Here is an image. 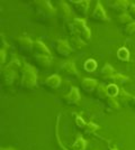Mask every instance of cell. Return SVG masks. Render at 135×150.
Returning <instances> with one entry per match:
<instances>
[{
    "mask_svg": "<svg viewBox=\"0 0 135 150\" xmlns=\"http://www.w3.org/2000/svg\"><path fill=\"white\" fill-rule=\"evenodd\" d=\"M97 69V62L96 61H94V59H87L84 64V69L86 72H88V73H92V72H95Z\"/></svg>",
    "mask_w": 135,
    "mask_h": 150,
    "instance_id": "26",
    "label": "cell"
},
{
    "mask_svg": "<svg viewBox=\"0 0 135 150\" xmlns=\"http://www.w3.org/2000/svg\"><path fill=\"white\" fill-rule=\"evenodd\" d=\"M56 17L58 19L63 23L64 25L66 24H70L72 23V20L74 19L73 17V13H72V10H71V7L64 2V1H59L58 2V7H56Z\"/></svg>",
    "mask_w": 135,
    "mask_h": 150,
    "instance_id": "5",
    "label": "cell"
},
{
    "mask_svg": "<svg viewBox=\"0 0 135 150\" xmlns=\"http://www.w3.org/2000/svg\"><path fill=\"white\" fill-rule=\"evenodd\" d=\"M117 59L121 62H129V52L125 47H122L117 50Z\"/></svg>",
    "mask_w": 135,
    "mask_h": 150,
    "instance_id": "23",
    "label": "cell"
},
{
    "mask_svg": "<svg viewBox=\"0 0 135 150\" xmlns=\"http://www.w3.org/2000/svg\"><path fill=\"white\" fill-rule=\"evenodd\" d=\"M59 72L64 76H66V77L72 79V80H79L80 79V75H79L77 69H76V65L72 61H65V62L61 63L60 66H59Z\"/></svg>",
    "mask_w": 135,
    "mask_h": 150,
    "instance_id": "8",
    "label": "cell"
},
{
    "mask_svg": "<svg viewBox=\"0 0 135 150\" xmlns=\"http://www.w3.org/2000/svg\"><path fill=\"white\" fill-rule=\"evenodd\" d=\"M129 79L127 76H125V75H122V74H115L113 75V76H110V77H107V79H104L103 81L105 83H107V85H109V84H114V85H118V84H124V83H126V82L129 81Z\"/></svg>",
    "mask_w": 135,
    "mask_h": 150,
    "instance_id": "16",
    "label": "cell"
},
{
    "mask_svg": "<svg viewBox=\"0 0 135 150\" xmlns=\"http://www.w3.org/2000/svg\"><path fill=\"white\" fill-rule=\"evenodd\" d=\"M0 150H15V149H14V148H10V147H8V148H4V147H2V148H0Z\"/></svg>",
    "mask_w": 135,
    "mask_h": 150,
    "instance_id": "35",
    "label": "cell"
},
{
    "mask_svg": "<svg viewBox=\"0 0 135 150\" xmlns=\"http://www.w3.org/2000/svg\"><path fill=\"white\" fill-rule=\"evenodd\" d=\"M36 83H37V74L35 69L28 64H24L20 72L19 88L24 91H31L36 86Z\"/></svg>",
    "mask_w": 135,
    "mask_h": 150,
    "instance_id": "4",
    "label": "cell"
},
{
    "mask_svg": "<svg viewBox=\"0 0 135 150\" xmlns=\"http://www.w3.org/2000/svg\"><path fill=\"white\" fill-rule=\"evenodd\" d=\"M6 57H7V53L6 50L4 48L0 50V64H1V69L4 67V64H5V61H6Z\"/></svg>",
    "mask_w": 135,
    "mask_h": 150,
    "instance_id": "33",
    "label": "cell"
},
{
    "mask_svg": "<svg viewBox=\"0 0 135 150\" xmlns=\"http://www.w3.org/2000/svg\"><path fill=\"white\" fill-rule=\"evenodd\" d=\"M33 63L41 69H49L52 65V56H46V55H33L32 56Z\"/></svg>",
    "mask_w": 135,
    "mask_h": 150,
    "instance_id": "13",
    "label": "cell"
},
{
    "mask_svg": "<svg viewBox=\"0 0 135 150\" xmlns=\"http://www.w3.org/2000/svg\"><path fill=\"white\" fill-rule=\"evenodd\" d=\"M69 44H70L72 50H76V52H81L86 47V43L78 36H72L69 38Z\"/></svg>",
    "mask_w": 135,
    "mask_h": 150,
    "instance_id": "18",
    "label": "cell"
},
{
    "mask_svg": "<svg viewBox=\"0 0 135 150\" xmlns=\"http://www.w3.org/2000/svg\"><path fill=\"white\" fill-rule=\"evenodd\" d=\"M16 47L23 56H29L34 53V42L28 37H18L16 39Z\"/></svg>",
    "mask_w": 135,
    "mask_h": 150,
    "instance_id": "6",
    "label": "cell"
},
{
    "mask_svg": "<svg viewBox=\"0 0 135 150\" xmlns=\"http://www.w3.org/2000/svg\"><path fill=\"white\" fill-rule=\"evenodd\" d=\"M106 2L109 9L121 13H125V11H127L129 6L131 5L127 0H114V1H106Z\"/></svg>",
    "mask_w": 135,
    "mask_h": 150,
    "instance_id": "12",
    "label": "cell"
},
{
    "mask_svg": "<svg viewBox=\"0 0 135 150\" xmlns=\"http://www.w3.org/2000/svg\"><path fill=\"white\" fill-rule=\"evenodd\" d=\"M90 19L92 21H96V23H107L108 21V17L106 15V11L104 10L103 6H101V4L99 1L97 2L94 11L90 15Z\"/></svg>",
    "mask_w": 135,
    "mask_h": 150,
    "instance_id": "11",
    "label": "cell"
},
{
    "mask_svg": "<svg viewBox=\"0 0 135 150\" xmlns=\"http://www.w3.org/2000/svg\"><path fill=\"white\" fill-rule=\"evenodd\" d=\"M126 13H129V17L133 19V20H135V4H131L129 5Z\"/></svg>",
    "mask_w": 135,
    "mask_h": 150,
    "instance_id": "32",
    "label": "cell"
},
{
    "mask_svg": "<svg viewBox=\"0 0 135 150\" xmlns=\"http://www.w3.org/2000/svg\"><path fill=\"white\" fill-rule=\"evenodd\" d=\"M107 92H108V95L110 98H115L119 93V88H118L117 85L109 84V85H107Z\"/></svg>",
    "mask_w": 135,
    "mask_h": 150,
    "instance_id": "30",
    "label": "cell"
},
{
    "mask_svg": "<svg viewBox=\"0 0 135 150\" xmlns=\"http://www.w3.org/2000/svg\"><path fill=\"white\" fill-rule=\"evenodd\" d=\"M73 150H86L87 148V141L82 137H78L77 140L72 144Z\"/></svg>",
    "mask_w": 135,
    "mask_h": 150,
    "instance_id": "25",
    "label": "cell"
},
{
    "mask_svg": "<svg viewBox=\"0 0 135 150\" xmlns=\"http://www.w3.org/2000/svg\"><path fill=\"white\" fill-rule=\"evenodd\" d=\"M34 54L35 55H46L51 56V52L46 47V45L41 42V40H35L34 42Z\"/></svg>",
    "mask_w": 135,
    "mask_h": 150,
    "instance_id": "17",
    "label": "cell"
},
{
    "mask_svg": "<svg viewBox=\"0 0 135 150\" xmlns=\"http://www.w3.org/2000/svg\"><path fill=\"white\" fill-rule=\"evenodd\" d=\"M65 31L68 33L69 37L72 36H78L80 37L84 43H89L91 39V33L89 28L86 25V21L82 18H76L72 20V23L64 25Z\"/></svg>",
    "mask_w": 135,
    "mask_h": 150,
    "instance_id": "2",
    "label": "cell"
},
{
    "mask_svg": "<svg viewBox=\"0 0 135 150\" xmlns=\"http://www.w3.org/2000/svg\"><path fill=\"white\" fill-rule=\"evenodd\" d=\"M70 6L72 7V9L76 11L81 17H86L88 13V9H89L90 1L89 0H70L69 1Z\"/></svg>",
    "mask_w": 135,
    "mask_h": 150,
    "instance_id": "9",
    "label": "cell"
},
{
    "mask_svg": "<svg viewBox=\"0 0 135 150\" xmlns=\"http://www.w3.org/2000/svg\"><path fill=\"white\" fill-rule=\"evenodd\" d=\"M31 7L34 11L35 18L42 23L51 20L53 17L56 16V9L53 8V6L50 4V1H45V0L33 1Z\"/></svg>",
    "mask_w": 135,
    "mask_h": 150,
    "instance_id": "3",
    "label": "cell"
},
{
    "mask_svg": "<svg viewBox=\"0 0 135 150\" xmlns=\"http://www.w3.org/2000/svg\"><path fill=\"white\" fill-rule=\"evenodd\" d=\"M80 100H81V96H80V93H79V90L77 88H74V86H71L69 93L66 94L65 96H63V101H64V103L66 105H78L80 103Z\"/></svg>",
    "mask_w": 135,
    "mask_h": 150,
    "instance_id": "10",
    "label": "cell"
},
{
    "mask_svg": "<svg viewBox=\"0 0 135 150\" xmlns=\"http://www.w3.org/2000/svg\"><path fill=\"white\" fill-rule=\"evenodd\" d=\"M52 47H53L54 52L56 53V55L59 57H62V58H68L72 53V48H71L70 44L65 40H62V39L53 40L52 42Z\"/></svg>",
    "mask_w": 135,
    "mask_h": 150,
    "instance_id": "7",
    "label": "cell"
},
{
    "mask_svg": "<svg viewBox=\"0 0 135 150\" xmlns=\"http://www.w3.org/2000/svg\"><path fill=\"white\" fill-rule=\"evenodd\" d=\"M60 85H61V77L56 74L51 75L44 82V86L47 90H56L58 88H60Z\"/></svg>",
    "mask_w": 135,
    "mask_h": 150,
    "instance_id": "15",
    "label": "cell"
},
{
    "mask_svg": "<svg viewBox=\"0 0 135 150\" xmlns=\"http://www.w3.org/2000/svg\"><path fill=\"white\" fill-rule=\"evenodd\" d=\"M98 82L96 80H92V79H84L81 83H80V88L81 90L84 91V93H92V92H95L98 88Z\"/></svg>",
    "mask_w": 135,
    "mask_h": 150,
    "instance_id": "14",
    "label": "cell"
},
{
    "mask_svg": "<svg viewBox=\"0 0 135 150\" xmlns=\"http://www.w3.org/2000/svg\"><path fill=\"white\" fill-rule=\"evenodd\" d=\"M123 33H124V35H126V36H132V35H134L135 34V21H133L132 24H129V26L124 27Z\"/></svg>",
    "mask_w": 135,
    "mask_h": 150,
    "instance_id": "31",
    "label": "cell"
},
{
    "mask_svg": "<svg viewBox=\"0 0 135 150\" xmlns=\"http://www.w3.org/2000/svg\"><path fill=\"white\" fill-rule=\"evenodd\" d=\"M98 129H99V125H98L94 123V122H87V125L84 127V129L82 131H84V134L90 136V134H94Z\"/></svg>",
    "mask_w": 135,
    "mask_h": 150,
    "instance_id": "27",
    "label": "cell"
},
{
    "mask_svg": "<svg viewBox=\"0 0 135 150\" xmlns=\"http://www.w3.org/2000/svg\"><path fill=\"white\" fill-rule=\"evenodd\" d=\"M95 96H96L97 100H100V101H106L109 95H108V92H107V86L106 85H98L97 90L95 91Z\"/></svg>",
    "mask_w": 135,
    "mask_h": 150,
    "instance_id": "19",
    "label": "cell"
},
{
    "mask_svg": "<svg viewBox=\"0 0 135 150\" xmlns=\"http://www.w3.org/2000/svg\"><path fill=\"white\" fill-rule=\"evenodd\" d=\"M133 19L131 18L129 16V13H121L118 17H117V24L119 26H124V27H126V26H129V24H132L133 21H132Z\"/></svg>",
    "mask_w": 135,
    "mask_h": 150,
    "instance_id": "22",
    "label": "cell"
},
{
    "mask_svg": "<svg viewBox=\"0 0 135 150\" xmlns=\"http://www.w3.org/2000/svg\"><path fill=\"white\" fill-rule=\"evenodd\" d=\"M131 105H132V106H133V108L135 109V96L133 98V100H132V102H131Z\"/></svg>",
    "mask_w": 135,
    "mask_h": 150,
    "instance_id": "34",
    "label": "cell"
},
{
    "mask_svg": "<svg viewBox=\"0 0 135 150\" xmlns=\"http://www.w3.org/2000/svg\"><path fill=\"white\" fill-rule=\"evenodd\" d=\"M100 74H101V79L104 80V79H107V77H110V76L115 75L116 73H115V69H113L109 64H106L103 69H101Z\"/></svg>",
    "mask_w": 135,
    "mask_h": 150,
    "instance_id": "24",
    "label": "cell"
},
{
    "mask_svg": "<svg viewBox=\"0 0 135 150\" xmlns=\"http://www.w3.org/2000/svg\"><path fill=\"white\" fill-rule=\"evenodd\" d=\"M110 150H117V149H116L115 147H113V148H110Z\"/></svg>",
    "mask_w": 135,
    "mask_h": 150,
    "instance_id": "36",
    "label": "cell"
},
{
    "mask_svg": "<svg viewBox=\"0 0 135 150\" xmlns=\"http://www.w3.org/2000/svg\"><path fill=\"white\" fill-rule=\"evenodd\" d=\"M105 105L109 111H118L119 110V103L118 101L115 100V98H108L105 101Z\"/></svg>",
    "mask_w": 135,
    "mask_h": 150,
    "instance_id": "21",
    "label": "cell"
},
{
    "mask_svg": "<svg viewBox=\"0 0 135 150\" xmlns=\"http://www.w3.org/2000/svg\"><path fill=\"white\" fill-rule=\"evenodd\" d=\"M60 118H61V115L59 114L58 120H56V125H55V138H56V142H58L59 147H60L61 150H69V149H66L64 147V144H62V141H61V139H60V136H59V122H60Z\"/></svg>",
    "mask_w": 135,
    "mask_h": 150,
    "instance_id": "29",
    "label": "cell"
},
{
    "mask_svg": "<svg viewBox=\"0 0 135 150\" xmlns=\"http://www.w3.org/2000/svg\"><path fill=\"white\" fill-rule=\"evenodd\" d=\"M73 119H74V123H76V125H77L78 128L80 130H84V127L87 125V122L79 114H77V113H73Z\"/></svg>",
    "mask_w": 135,
    "mask_h": 150,
    "instance_id": "28",
    "label": "cell"
},
{
    "mask_svg": "<svg viewBox=\"0 0 135 150\" xmlns=\"http://www.w3.org/2000/svg\"><path fill=\"white\" fill-rule=\"evenodd\" d=\"M118 99H119V101L122 102L123 105H127V104H131V102H132V100H133V96L131 95V94H129L125 90H119V93H118Z\"/></svg>",
    "mask_w": 135,
    "mask_h": 150,
    "instance_id": "20",
    "label": "cell"
},
{
    "mask_svg": "<svg viewBox=\"0 0 135 150\" xmlns=\"http://www.w3.org/2000/svg\"><path fill=\"white\" fill-rule=\"evenodd\" d=\"M21 67L23 66H21V64L17 58L11 59L6 66H4L1 69V74H0L2 86H5V88L13 86L19 73L21 72Z\"/></svg>",
    "mask_w": 135,
    "mask_h": 150,
    "instance_id": "1",
    "label": "cell"
}]
</instances>
